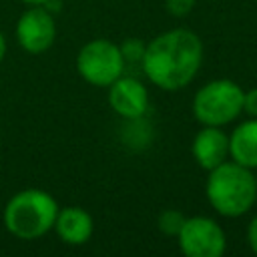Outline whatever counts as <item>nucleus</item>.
Returning <instances> with one entry per match:
<instances>
[{
	"label": "nucleus",
	"instance_id": "1",
	"mask_svg": "<svg viewBox=\"0 0 257 257\" xmlns=\"http://www.w3.org/2000/svg\"><path fill=\"white\" fill-rule=\"evenodd\" d=\"M203 40L191 28H171L147 42L145 76L161 90H181L195 80L203 64Z\"/></svg>",
	"mask_w": 257,
	"mask_h": 257
},
{
	"label": "nucleus",
	"instance_id": "2",
	"mask_svg": "<svg viewBox=\"0 0 257 257\" xmlns=\"http://www.w3.org/2000/svg\"><path fill=\"white\" fill-rule=\"evenodd\" d=\"M205 197L217 215L227 219L243 217L257 201V177L235 161H225L207 171Z\"/></svg>",
	"mask_w": 257,
	"mask_h": 257
},
{
	"label": "nucleus",
	"instance_id": "3",
	"mask_svg": "<svg viewBox=\"0 0 257 257\" xmlns=\"http://www.w3.org/2000/svg\"><path fill=\"white\" fill-rule=\"evenodd\" d=\"M58 201L44 189H22L14 193L2 213V223L10 235L22 241H34L52 231Z\"/></svg>",
	"mask_w": 257,
	"mask_h": 257
},
{
	"label": "nucleus",
	"instance_id": "4",
	"mask_svg": "<svg viewBox=\"0 0 257 257\" xmlns=\"http://www.w3.org/2000/svg\"><path fill=\"white\" fill-rule=\"evenodd\" d=\"M243 88L231 78H213L193 96L191 112L201 126H225L243 114Z\"/></svg>",
	"mask_w": 257,
	"mask_h": 257
},
{
	"label": "nucleus",
	"instance_id": "5",
	"mask_svg": "<svg viewBox=\"0 0 257 257\" xmlns=\"http://www.w3.org/2000/svg\"><path fill=\"white\" fill-rule=\"evenodd\" d=\"M74 64L78 76L98 88H106L108 84H112L124 70V60L118 44L106 38H94L82 44Z\"/></svg>",
	"mask_w": 257,
	"mask_h": 257
},
{
	"label": "nucleus",
	"instance_id": "6",
	"mask_svg": "<svg viewBox=\"0 0 257 257\" xmlns=\"http://www.w3.org/2000/svg\"><path fill=\"white\" fill-rule=\"evenodd\" d=\"M175 239L179 251L187 257H221L227 251L223 227L207 215L187 217Z\"/></svg>",
	"mask_w": 257,
	"mask_h": 257
},
{
	"label": "nucleus",
	"instance_id": "7",
	"mask_svg": "<svg viewBox=\"0 0 257 257\" xmlns=\"http://www.w3.org/2000/svg\"><path fill=\"white\" fill-rule=\"evenodd\" d=\"M16 42L28 54H44L56 40V20L46 6H28L16 20Z\"/></svg>",
	"mask_w": 257,
	"mask_h": 257
},
{
	"label": "nucleus",
	"instance_id": "8",
	"mask_svg": "<svg viewBox=\"0 0 257 257\" xmlns=\"http://www.w3.org/2000/svg\"><path fill=\"white\" fill-rule=\"evenodd\" d=\"M108 88V104L110 108L124 120L143 118L149 110V90L147 86L133 76H118Z\"/></svg>",
	"mask_w": 257,
	"mask_h": 257
},
{
	"label": "nucleus",
	"instance_id": "9",
	"mask_svg": "<svg viewBox=\"0 0 257 257\" xmlns=\"http://www.w3.org/2000/svg\"><path fill=\"white\" fill-rule=\"evenodd\" d=\"M191 155L195 163L211 171L229 161V135L221 126H203L197 131L191 143Z\"/></svg>",
	"mask_w": 257,
	"mask_h": 257
},
{
	"label": "nucleus",
	"instance_id": "10",
	"mask_svg": "<svg viewBox=\"0 0 257 257\" xmlns=\"http://www.w3.org/2000/svg\"><path fill=\"white\" fill-rule=\"evenodd\" d=\"M58 235V239L66 245L78 247L84 245L94 231V221L90 217L88 211H84L82 207H60L56 213V221L52 227Z\"/></svg>",
	"mask_w": 257,
	"mask_h": 257
},
{
	"label": "nucleus",
	"instance_id": "11",
	"mask_svg": "<svg viewBox=\"0 0 257 257\" xmlns=\"http://www.w3.org/2000/svg\"><path fill=\"white\" fill-rule=\"evenodd\" d=\"M229 159L247 169H257V118L249 116L231 131Z\"/></svg>",
	"mask_w": 257,
	"mask_h": 257
},
{
	"label": "nucleus",
	"instance_id": "12",
	"mask_svg": "<svg viewBox=\"0 0 257 257\" xmlns=\"http://www.w3.org/2000/svg\"><path fill=\"white\" fill-rule=\"evenodd\" d=\"M185 219H187V215L181 213L179 209H165V211H161V215L157 219V227H159V231L163 235L177 237V233L181 231Z\"/></svg>",
	"mask_w": 257,
	"mask_h": 257
},
{
	"label": "nucleus",
	"instance_id": "13",
	"mask_svg": "<svg viewBox=\"0 0 257 257\" xmlns=\"http://www.w3.org/2000/svg\"><path fill=\"white\" fill-rule=\"evenodd\" d=\"M118 48H120V54H122L124 64H141L143 62V56H145L147 42H143L141 38H124L118 44Z\"/></svg>",
	"mask_w": 257,
	"mask_h": 257
},
{
	"label": "nucleus",
	"instance_id": "14",
	"mask_svg": "<svg viewBox=\"0 0 257 257\" xmlns=\"http://www.w3.org/2000/svg\"><path fill=\"white\" fill-rule=\"evenodd\" d=\"M165 10L175 18H185L195 8V0H163Z\"/></svg>",
	"mask_w": 257,
	"mask_h": 257
},
{
	"label": "nucleus",
	"instance_id": "15",
	"mask_svg": "<svg viewBox=\"0 0 257 257\" xmlns=\"http://www.w3.org/2000/svg\"><path fill=\"white\" fill-rule=\"evenodd\" d=\"M243 114L257 118V86L243 92Z\"/></svg>",
	"mask_w": 257,
	"mask_h": 257
},
{
	"label": "nucleus",
	"instance_id": "16",
	"mask_svg": "<svg viewBox=\"0 0 257 257\" xmlns=\"http://www.w3.org/2000/svg\"><path fill=\"white\" fill-rule=\"evenodd\" d=\"M247 245L257 255V213L251 217V221L247 225Z\"/></svg>",
	"mask_w": 257,
	"mask_h": 257
},
{
	"label": "nucleus",
	"instance_id": "17",
	"mask_svg": "<svg viewBox=\"0 0 257 257\" xmlns=\"http://www.w3.org/2000/svg\"><path fill=\"white\" fill-rule=\"evenodd\" d=\"M6 50H8V46H6V38H4V34L0 32V62L4 60V56H6Z\"/></svg>",
	"mask_w": 257,
	"mask_h": 257
},
{
	"label": "nucleus",
	"instance_id": "18",
	"mask_svg": "<svg viewBox=\"0 0 257 257\" xmlns=\"http://www.w3.org/2000/svg\"><path fill=\"white\" fill-rule=\"evenodd\" d=\"M22 4H26V6H44L48 0H20Z\"/></svg>",
	"mask_w": 257,
	"mask_h": 257
}]
</instances>
